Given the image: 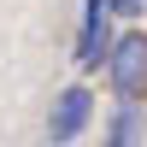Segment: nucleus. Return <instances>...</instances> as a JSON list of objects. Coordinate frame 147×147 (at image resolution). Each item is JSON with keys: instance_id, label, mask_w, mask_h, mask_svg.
<instances>
[{"instance_id": "1", "label": "nucleus", "mask_w": 147, "mask_h": 147, "mask_svg": "<svg viewBox=\"0 0 147 147\" xmlns=\"http://www.w3.org/2000/svg\"><path fill=\"white\" fill-rule=\"evenodd\" d=\"M106 82H112L118 100H136L147 106V30H124L112 35V47H106Z\"/></svg>"}, {"instance_id": "2", "label": "nucleus", "mask_w": 147, "mask_h": 147, "mask_svg": "<svg viewBox=\"0 0 147 147\" xmlns=\"http://www.w3.org/2000/svg\"><path fill=\"white\" fill-rule=\"evenodd\" d=\"M88 118H94L88 82H65V88L53 94V112H47V147H71L82 129H88Z\"/></svg>"}, {"instance_id": "3", "label": "nucleus", "mask_w": 147, "mask_h": 147, "mask_svg": "<svg viewBox=\"0 0 147 147\" xmlns=\"http://www.w3.org/2000/svg\"><path fill=\"white\" fill-rule=\"evenodd\" d=\"M112 18H118V0H82V30H77V71H100L106 47H112Z\"/></svg>"}, {"instance_id": "4", "label": "nucleus", "mask_w": 147, "mask_h": 147, "mask_svg": "<svg viewBox=\"0 0 147 147\" xmlns=\"http://www.w3.org/2000/svg\"><path fill=\"white\" fill-rule=\"evenodd\" d=\"M141 141H147V106L118 100L106 118V147H141Z\"/></svg>"}, {"instance_id": "5", "label": "nucleus", "mask_w": 147, "mask_h": 147, "mask_svg": "<svg viewBox=\"0 0 147 147\" xmlns=\"http://www.w3.org/2000/svg\"><path fill=\"white\" fill-rule=\"evenodd\" d=\"M147 12V0H118V18H141Z\"/></svg>"}]
</instances>
